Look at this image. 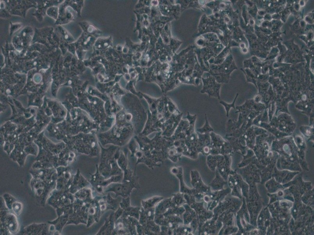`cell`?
Wrapping results in <instances>:
<instances>
[{"mask_svg": "<svg viewBox=\"0 0 314 235\" xmlns=\"http://www.w3.org/2000/svg\"><path fill=\"white\" fill-rule=\"evenodd\" d=\"M235 101L232 104H227V103H225V102L223 101H220V104L223 105L224 107L225 108V110L226 111L227 113V115H228L229 112L230 111V109L231 107H234V104L235 102Z\"/></svg>", "mask_w": 314, "mask_h": 235, "instance_id": "cell-2", "label": "cell"}, {"mask_svg": "<svg viewBox=\"0 0 314 235\" xmlns=\"http://www.w3.org/2000/svg\"><path fill=\"white\" fill-rule=\"evenodd\" d=\"M205 120H206V122L204 125L202 127V128H198L197 129V131L198 133H200V134H207L211 132L214 131V129L211 128L210 125H209V123L207 119V116H205Z\"/></svg>", "mask_w": 314, "mask_h": 235, "instance_id": "cell-1", "label": "cell"}]
</instances>
